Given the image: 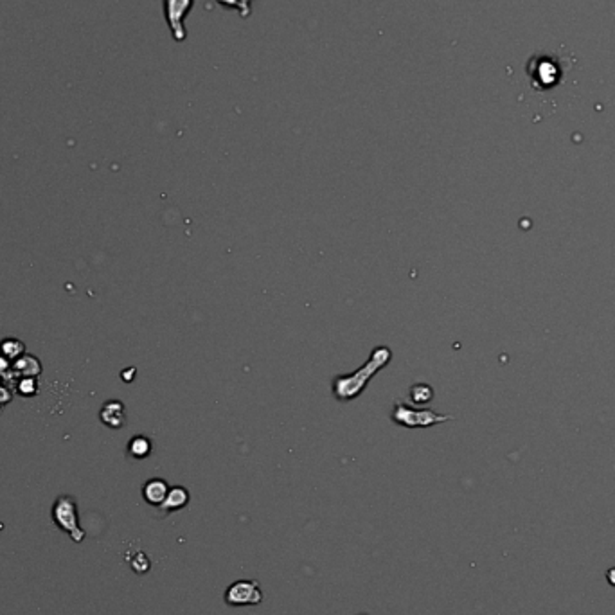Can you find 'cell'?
I'll use <instances>...</instances> for the list:
<instances>
[{"label":"cell","instance_id":"cell-3","mask_svg":"<svg viewBox=\"0 0 615 615\" xmlns=\"http://www.w3.org/2000/svg\"><path fill=\"white\" fill-rule=\"evenodd\" d=\"M452 419V416H439L434 410L428 408H414L407 405L405 402H396L393 410V421L396 425L407 426V428H426L435 423H443V421Z\"/></svg>","mask_w":615,"mask_h":615},{"label":"cell","instance_id":"cell-7","mask_svg":"<svg viewBox=\"0 0 615 615\" xmlns=\"http://www.w3.org/2000/svg\"><path fill=\"white\" fill-rule=\"evenodd\" d=\"M99 417L110 428H121L125 425V405L117 399L107 402L99 412Z\"/></svg>","mask_w":615,"mask_h":615},{"label":"cell","instance_id":"cell-1","mask_svg":"<svg viewBox=\"0 0 615 615\" xmlns=\"http://www.w3.org/2000/svg\"><path fill=\"white\" fill-rule=\"evenodd\" d=\"M390 360V349L388 347H376L373 355H371L369 362L364 364L362 369H358L355 375L347 376H337L333 382V393L335 398H338L340 402H349V399L356 398L358 394L366 388L367 382L376 371L385 367V364Z\"/></svg>","mask_w":615,"mask_h":615},{"label":"cell","instance_id":"cell-8","mask_svg":"<svg viewBox=\"0 0 615 615\" xmlns=\"http://www.w3.org/2000/svg\"><path fill=\"white\" fill-rule=\"evenodd\" d=\"M167 491H169V486H167L166 481H162V479H152L144 484L143 488V497L144 500L152 505H160L166 499Z\"/></svg>","mask_w":615,"mask_h":615},{"label":"cell","instance_id":"cell-11","mask_svg":"<svg viewBox=\"0 0 615 615\" xmlns=\"http://www.w3.org/2000/svg\"><path fill=\"white\" fill-rule=\"evenodd\" d=\"M11 388L14 390V394H20V396H37L40 384H38V378H20L17 379Z\"/></svg>","mask_w":615,"mask_h":615},{"label":"cell","instance_id":"cell-16","mask_svg":"<svg viewBox=\"0 0 615 615\" xmlns=\"http://www.w3.org/2000/svg\"><path fill=\"white\" fill-rule=\"evenodd\" d=\"M606 578H608V583H610L612 587H615V569L608 570V574H606Z\"/></svg>","mask_w":615,"mask_h":615},{"label":"cell","instance_id":"cell-2","mask_svg":"<svg viewBox=\"0 0 615 615\" xmlns=\"http://www.w3.org/2000/svg\"><path fill=\"white\" fill-rule=\"evenodd\" d=\"M52 520L65 534H69L74 543H81L85 540V531L79 528L78 505L72 497L61 495L56 499L52 505Z\"/></svg>","mask_w":615,"mask_h":615},{"label":"cell","instance_id":"cell-12","mask_svg":"<svg viewBox=\"0 0 615 615\" xmlns=\"http://www.w3.org/2000/svg\"><path fill=\"white\" fill-rule=\"evenodd\" d=\"M410 398L414 403H428L434 398V390L430 385L417 384L410 388Z\"/></svg>","mask_w":615,"mask_h":615},{"label":"cell","instance_id":"cell-6","mask_svg":"<svg viewBox=\"0 0 615 615\" xmlns=\"http://www.w3.org/2000/svg\"><path fill=\"white\" fill-rule=\"evenodd\" d=\"M187 504H189V491L185 490L184 486H175V488H169L166 499L158 505V509L162 514H167L185 508Z\"/></svg>","mask_w":615,"mask_h":615},{"label":"cell","instance_id":"cell-13","mask_svg":"<svg viewBox=\"0 0 615 615\" xmlns=\"http://www.w3.org/2000/svg\"><path fill=\"white\" fill-rule=\"evenodd\" d=\"M129 565H132V569L137 574H146L149 570V567H152V561L148 560V556L144 554V552H137L134 560H129Z\"/></svg>","mask_w":615,"mask_h":615},{"label":"cell","instance_id":"cell-14","mask_svg":"<svg viewBox=\"0 0 615 615\" xmlns=\"http://www.w3.org/2000/svg\"><path fill=\"white\" fill-rule=\"evenodd\" d=\"M13 396H14L13 388L6 384L4 379H0V412L4 410V408L13 402Z\"/></svg>","mask_w":615,"mask_h":615},{"label":"cell","instance_id":"cell-5","mask_svg":"<svg viewBox=\"0 0 615 615\" xmlns=\"http://www.w3.org/2000/svg\"><path fill=\"white\" fill-rule=\"evenodd\" d=\"M42 375V364L38 360L37 356L32 355H22L20 358L13 362V366H11L10 375L6 376V384L13 385L17 379L20 378H38V376Z\"/></svg>","mask_w":615,"mask_h":615},{"label":"cell","instance_id":"cell-10","mask_svg":"<svg viewBox=\"0 0 615 615\" xmlns=\"http://www.w3.org/2000/svg\"><path fill=\"white\" fill-rule=\"evenodd\" d=\"M152 452V443L144 435H135L128 444V453L134 459H146Z\"/></svg>","mask_w":615,"mask_h":615},{"label":"cell","instance_id":"cell-9","mask_svg":"<svg viewBox=\"0 0 615 615\" xmlns=\"http://www.w3.org/2000/svg\"><path fill=\"white\" fill-rule=\"evenodd\" d=\"M0 355H4L8 360L14 362L17 358L25 355V344L14 337L4 338V340L0 342Z\"/></svg>","mask_w":615,"mask_h":615},{"label":"cell","instance_id":"cell-15","mask_svg":"<svg viewBox=\"0 0 615 615\" xmlns=\"http://www.w3.org/2000/svg\"><path fill=\"white\" fill-rule=\"evenodd\" d=\"M11 366H13V362L8 360L4 355H0V379H6V376L10 375Z\"/></svg>","mask_w":615,"mask_h":615},{"label":"cell","instance_id":"cell-4","mask_svg":"<svg viewBox=\"0 0 615 615\" xmlns=\"http://www.w3.org/2000/svg\"><path fill=\"white\" fill-rule=\"evenodd\" d=\"M223 599L229 606H249L259 605L264 599V594L258 581L241 579V581L232 583L231 587L227 588Z\"/></svg>","mask_w":615,"mask_h":615}]
</instances>
